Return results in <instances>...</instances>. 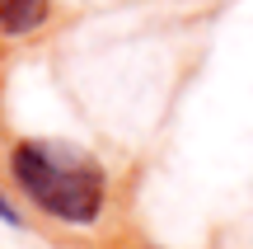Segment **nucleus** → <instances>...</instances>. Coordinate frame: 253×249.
Instances as JSON below:
<instances>
[{
  "label": "nucleus",
  "mask_w": 253,
  "mask_h": 249,
  "mask_svg": "<svg viewBox=\"0 0 253 249\" xmlns=\"http://www.w3.org/2000/svg\"><path fill=\"white\" fill-rule=\"evenodd\" d=\"M9 174L38 212L61 226H94L108 207L103 165L84 150H66L61 141H19Z\"/></svg>",
  "instance_id": "nucleus-1"
},
{
  "label": "nucleus",
  "mask_w": 253,
  "mask_h": 249,
  "mask_svg": "<svg viewBox=\"0 0 253 249\" xmlns=\"http://www.w3.org/2000/svg\"><path fill=\"white\" fill-rule=\"evenodd\" d=\"M52 19V0H0V33L28 38Z\"/></svg>",
  "instance_id": "nucleus-2"
},
{
  "label": "nucleus",
  "mask_w": 253,
  "mask_h": 249,
  "mask_svg": "<svg viewBox=\"0 0 253 249\" xmlns=\"http://www.w3.org/2000/svg\"><path fill=\"white\" fill-rule=\"evenodd\" d=\"M0 221H5V226H24V216H19V207L9 202L5 193H0Z\"/></svg>",
  "instance_id": "nucleus-3"
}]
</instances>
